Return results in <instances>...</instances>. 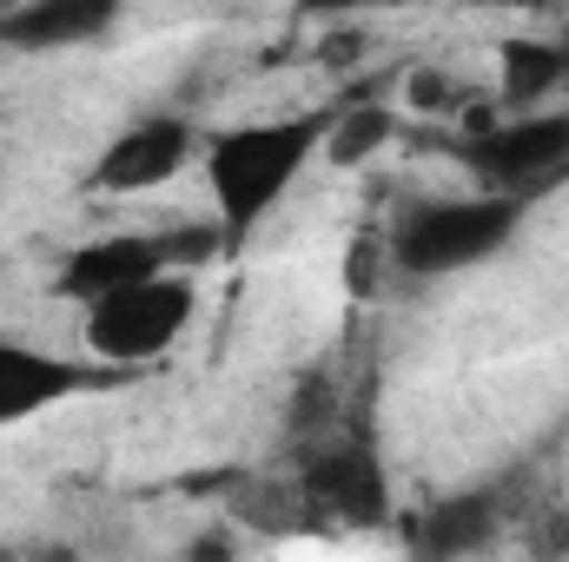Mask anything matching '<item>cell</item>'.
I'll return each mask as SVG.
<instances>
[{
    "label": "cell",
    "mask_w": 569,
    "mask_h": 562,
    "mask_svg": "<svg viewBox=\"0 0 569 562\" xmlns=\"http://www.w3.org/2000/svg\"><path fill=\"white\" fill-rule=\"evenodd\" d=\"M325 133H331V120L298 113V120L232 127V133H219L206 145V179H212V199H219V232L232 245L266 225V212L298 185V172L311 165V152H318Z\"/></svg>",
    "instance_id": "cell-1"
},
{
    "label": "cell",
    "mask_w": 569,
    "mask_h": 562,
    "mask_svg": "<svg viewBox=\"0 0 569 562\" xmlns=\"http://www.w3.org/2000/svg\"><path fill=\"white\" fill-rule=\"evenodd\" d=\"M523 205L517 192H470V199H425L411 205L398 225H391V259L398 272L411 279H450V272H470L483 259H497L517 225H523Z\"/></svg>",
    "instance_id": "cell-2"
},
{
    "label": "cell",
    "mask_w": 569,
    "mask_h": 562,
    "mask_svg": "<svg viewBox=\"0 0 569 562\" xmlns=\"http://www.w3.org/2000/svg\"><path fill=\"white\" fill-rule=\"evenodd\" d=\"M192 318H199V284L172 265V272H152V279H133L93 298L87 304V351L100 364H120V371L152 364L159 351H172L186 338Z\"/></svg>",
    "instance_id": "cell-3"
},
{
    "label": "cell",
    "mask_w": 569,
    "mask_h": 562,
    "mask_svg": "<svg viewBox=\"0 0 569 562\" xmlns=\"http://www.w3.org/2000/svg\"><path fill=\"white\" fill-rule=\"evenodd\" d=\"M219 225H186V232H113V239H93V245H73L67 265H60V291L93 304L107 291L152 272H172V265H199L219 252Z\"/></svg>",
    "instance_id": "cell-4"
},
{
    "label": "cell",
    "mask_w": 569,
    "mask_h": 562,
    "mask_svg": "<svg viewBox=\"0 0 569 562\" xmlns=\"http://www.w3.org/2000/svg\"><path fill=\"white\" fill-rule=\"evenodd\" d=\"M463 165L517 199H537V185L569 179V107H530L503 127H483L463 140Z\"/></svg>",
    "instance_id": "cell-5"
},
{
    "label": "cell",
    "mask_w": 569,
    "mask_h": 562,
    "mask_svg": "<svg viewBox=\"0 0 569 562\" xmlns=\"http://www.w3.org/2000/svg\"><path fill=\"white\" fill-rule=\"evenodd\" d=\"M199 133L179 120V113H146L133 127H120L107 152L93 159V185L100 192H146V185H166L179 179V165L192 159Z\"/></svg>",
    "instance_id": "cell-6"
},
{
    "label": "cell",
    "mask_w": 569,
    "mask_h": 562,
    "mask_svg": "<svg viewBox=\"0 0 569 562\" xmlns=\"http://www.w3.org/2000/svg\"><path fill=\"white\" fill-rule=\"evenodd\" d=\"M100 378L80 364V358H60V351H40V344H13L0 338V430L7 423H27L80 391H93Z\"/></svg>",
    "instance_id": "cell-7"
},
{
    "label": "cell",
    "mask_w": 569,
    "mask_h": 562,
    "mask_svg": "<svg viewBox=\"0 0 569 562\" xmlns=\"http://www.w3.org/2000/svg\"><path fill=\"white\" fill-rule=\"evenodd\" d=\"M305 503L345 523H378L391 490H385V463L371 456V443H338L325 456L305 463Z\"/></svg>",
    "instance_id": "cell-8"
},
{
    "label": "cell",
    "mask_w": 569,
    "mask_h": 562,
    "mask_svg": "<svg viewBox=\"0 0 569 562\" xmlns=\"http://www.w3.org/2000/svg\"><path fill=\"white\" fill-rule=\"evenodd\" d=\"M120 20V0H13L0 13V47L13 53H60L87 47Z\"/></svg>",
    "instance_id": "cell-9"
},
{
    "label": "cell",
    "mask_w": 569,
    "mask_h": 562,
    "mask_svg": "<svg viewBox=\"0 0 569 562\" xmlns=\"http://www.w3.org/2000/svg\"><path fill=\"white\" fill-rule=\"evenodd\" d=\"M497 523H503L497 490H477V496H450V503L425 510V523L411 530V543L425 556H463V550H483L497 536Z\"/></svg>",
    "instance_id": "cell-10"
},
{
    "label": "cell",
    "mask_w": 569,
    "mask_h": 562,
    "mask_svg": "<svg viewBox=\"0 0 569 562\" xmlns=\"http://www.w3.org/2000/svg\"><path fill=\"white\" fill-rule=\"evenodd\" d=\"M497 67H503V100L523 113L537 100L563 93V40H503Z\"/></svg>",
    "instance_id": "cell-11"
},
{
    "label": "cell",
    "mask_w": 569,
    "mask_h": 562,
    "mask_svg": "<svg viewBox=\"0 0 569 562\" xmlns=\"http://www.w3.org/2000/svg\"><path fill=\"white\" fill-rule=\"evenodd\" d=\"M385 140H391V113H385V107H358V113H345V120L331 127V159H338V165H365Z\"/></svg>",
    "instance_id": "cell-12"
},
{
    "label": "cell",
    "mask_w": 569,
    "mask_h": 562,
    "mask_svg": "<svg viewBox=\"0 0 569 562\" xmlns=\"http://www.w3.org/2000/svg\"><path fill=\"white\" fill-rule=\"evenodd\" d=\"M311 20H345V13H371V7H391V0H298Z\"/></svg>",
    "instance_id": "cell-13"
},
{
    "label": "cell",
    "mask_w": 569,
    "mask_h": 562,
    "mask_svg": "<svg viewBox=\"0 0 569 562\" xmlns=\"http://www.w3.org/2000/svg\"><path fill=\"white\" fill-rule=\"evenodd\" d=\"M483 7H510V13H543V7H557V0H483Z\"/></svg>",
    "instance_id": "cell-14"
},
{
    "label": "cell",
    "mask_w": 569,
    "mask_h": 562,
    "mask_svg": "<svg viewBox=\"0 0 569 562\" xmlns=\"http://www.w3.org/2000/svg\"><path fill=\"white\" fill-rule=\"evenodd\" d=\"M563 93H569V33H563Z\"/></svg>",
    "instance_id": "cell-15"
},
{
    "label": "cell",
    "mask_w": 569,
    "mask_h": 562,
    "mask_svg": "<svg viewBox=\"0 0 569 562\" xmlns=\"http://www.w3.org/2000/svg\"><path fill=\"white\" fill-rule=\"evenodd\" d=\"M7 7H13V0H0V13H7Z\"/></svg>",
    "instance_id": "cell-16"
}]
</instances>
